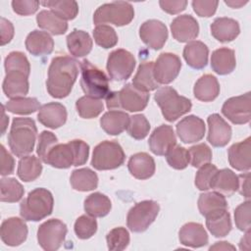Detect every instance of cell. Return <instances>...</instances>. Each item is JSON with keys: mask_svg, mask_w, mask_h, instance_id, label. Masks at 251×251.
I'll list each match as a JSON object with an SVG mask.
<instances>
[{"mask_svg": "<svg viewBox=\"0 0 251 251\" xmlns=\"http://www.w3.org/2000/svg\"><path fill=\"white\" fill-rule=\"evenodd\" d=\"M78 62L69 56H58L52 59L48 69L46 87L54 98L67 97L78 75Z\"/></svg>", "mask_w": 251, "mask_h": 251, "instance_id": "obj_1", "label": "cell"}, {"mask_svg": "<svg viewBox=\"0 0 251 251\" xmlns=\"http://www.w3.org/2000/svg\"><path fill=\"white\" fill-rule=\"evenodd\" d=\"M6 75L2 88L9 98L24 97L29 89L28 75L30 65L26 56L19 51L11 52L4 62Z\"/></svg>", "mask_w": 251, "mask_h": 251, "instance_id": "obj_2", "label": "cell"}, {"mask_svg": "<svg viewBox=\"0 0 251 251\" xmlns=\"http://www.w3.org/2000/svg\"><path fill=\"white\" fill-rule=\"evenodd\" d=\"M89 146L80 139H75L68 143H57L48 152L46 164L58 168L68 169L71 166L84 165L88 159Z\"/></svg>", "mask_w": 251, "mask_h": 251, "instance_id": "obj_3", "label": "cell"}, {"mask_svg": "<svg viewBox=\"0 0 251 251\" xmlns=\"http://www.w3.org/2000/svg\"><path fill=\"white\" fill-rule=\"evenodd\" d=\"M37 136L35 122L30 118H15L13 120L8 143L17 157H24L32 152Z\"/></svg>", "mask_w": 251, "mask_h": 251, "instance_id": "obj_4", "label": "cell"}, {"mask_svg": "<svg viewBox=\"0 0 251 251\" xmlns=\"http://www.w3.org/2000/svg\"><path fill=\"white\" fill-rule=\"evenodd\" d=\"M54 206L52 193L42 187L31 190L21 202L20 214L25 221L38 222L51 215Z\"/></svg>", "mask_w": 251, "mask_h": 251, "instance_id": "obj_5", "label": "cell"}, {"mask_svg": "<svg viewBox=\"0 0 251 251\" xmlns=\"http://www.w3.org/2000/svg\"><path fill=\"white\" fill-rule=\"evenodd\" d=\"M105 99L108 109H124L129 112H138L146 108L149 94L148 92L138 90L131 83H126L120 91H110Z\"/></svg>", "mask_w": 251, "mask_h": 251, "instance_id": "obj_6", "label": "cell"}, {"mask_svg": "<svg viewBox=\"0 0 251 251\" xmlns=\"http://www.w3.org/2000/svg\"><path fill=\"white\" fill-rule=\"evenodd\" d=\"M154 99L168 122H175L188 113L192 107V103L188 98L178 95L176 90L170 86L159 88L155 93Z\"/></svg>", "mask_w": 251, "mask_h": 251, "instance_id": "obj_7", "label": "cell"}, {"mask_svg": "<svg viewBox=\"0 0 251 251\" xmlns=\"http://www.w3.org/2000/svg\"><path fill=\"white\" fill-rule=\"evenodd\" d=\"M81 78L80 86L83 92L90 97L96 99L106 98L110 93L109 78L105 73L91 64L88 60L80 62Z\"/></svg>", "mask_w": 251, "mask_h": 251, "instance_id": "obj_8", "label": "cell"}, {"mask_svg": "<svg viewBox=\"0 0 251 251\" xmlns=\"http://www.w3.org/2000/svg\"><path fill=\"white\" fill-rule=\"evenodd\" d=\"M134 18V9L132 5L125 1H116L101 5L93 15L95 25L105 23L113 24L117 26L128 25Z\"/></svg>", "mask_w": 251, "mask_h": 251, "instance_id": "obj_9", "label": "cell"}, {"mask_svg": "<svg viewBox=\"0 0 251 251\" xmlns=\"http://www.w3.org/2000/svg\"><path fill=\"white\" fill-rule=\"evenodd\" d=\"M125 158V152L118 142L105 140L95 146L91 166L99 171L114 170L124 164Z\"/></svg>", "mask_w": 251, "mask_h": 251, "instance_id": "obj_10", "label": "cell"}, {"mask_svg": "<svg viewBox=\"0 0 251 251\" xmlns=\"http://www.w3.org/2000/svg\"><path fill=\"white\" fill-rule=\"evenodd\" d=\"M160 206L156 201L144 200L136 203L127 213V227L133 232L145 231L155 221Z\"/></svg>", "mask_w": 251, "mask_h": 251, "instance_id": "obj_11", "label": "cell"}, {"mask_svg": "<svg viewBox=\"0 0 251 251\" xmlns=\"http://www.w3.org/2000/svg\"><path fill=\"white\" fill-rule=\"evenodd\" d=\"M67 226L58 219H51L41 224L37 230V241L42 249L55 251L59 249L67 235Z\"/></svg>", "mask_w": 251, "mask_h": 251, "instance_id": "obj_12", "label": "cell"}, {"mask_svg": "<svg viewBox=\"0 0 251 251\" xmlns=\"http://www.w3.org/2000/svg\"><path fill=\"white\" fill-rule=\"evenodd\" d=\"M135 67L133 55L125 50L117 49L110 53L107 60V71L111 79L123 81L127 79Z\"/></svg>", "mask_w": 251, "mask_h": 251, "instance_id": "obj_13", "label": "cell"}, {"mask_svg": "<svg viewBox=\"0 0 251 251\" xmlns=\"http://www.w3.org/2000/svg\"><path fill=\"white\" fill-rule=\"evenodd\" d=\"M251 95L247 92L243 95L228 98L222 107V113L234 125L247 124L250 121Z\"/></svg>", "mask_w": 251, "mask_h": 251, "instance_id": "obj_14", "label": "cell"}, {"mask_svg": "<svg viewBox=\"0 0 251 251\" xmlns=\"http://www.w3.org/2000/svg\"><path fill=\"white\" fill-rule=\"evenodd\" d=\"M180 69L181 62L176 54L162 53L154 62V77L159 84H168L176 78Z\"/></svg>", "mask_w": 251, "mask_h": 251, "instance_id": "obj_15", "label": "cell"}, {"mask_svg": "<svg viewBox=\"0 0 251 251\" xmlns=\"http://www.w3.org/2000/svg\"><path fill=\"white\" fill-rule=\"evenodd\" d=\"M141 40L151 49H161L168 39V29L164 23L158 20H148L139 28Z\"/></svg>", "mask_w": 251, "mask_h": 251, "instance_id": "obj_16", "label": "cell"}, {"mask_svg": "<svg viewBox=\"0 0 251 251\" xmlns=\"http://www.w3.org/2000/svg\"><path fill=\"white\" fill-rule=\"evenodd\" d=\"M148 144L150 150L159 156H166V154L176 145V137L171 126L161 125L156 127L151 133Z\"/></svg>", "mask_w": 251, "mask_h": 251, "instance_id": "obj_17", "label": "cell"}, {"mask_svg": "<svg viewBox=\"0 0 251 251\" xmlns=\"http://www.w3.org/2000/svg\"><path fill=\"white\" fill-rule=\"evenodd\" d=\"M27 226L24 220L12 217L1 225V239L8 246H19L27 237Z\"/></svg>", "mask_w": 251, "mask_h": 251, "instance_id": "obj_18", "label": "cell"}, {"mask_svg": "<svg viewBox=\"0 0 251 251\" xmlns=\"http://www.w3.org/2000/svg\"><path fill=\"white\" fill-rule=\"evenodd\" d=\"M176 133L183 143L197 142L205 134L204 121L194 115L187 116L176 125Z\"/></svg>", "mask_w": 251, "mask_h": 251, "instance_id": "obj_19", "label": "cell"}, {"mask_svg": "<svg viewBox=\"0 0 251 251\" xmlns=\"http://www.w3.org/2000/svg\"><path fill=\"white\" fill-rule=\"evenodd\" d=\"M208 136L207 139L215 147L226 146L231 137L230 126L219 115L212 114L208 117Z\"/></svg>", "mask_w": 251, "mask_h": 251, "instance_id": "obj_20", "label": "cell"}, {"mask_svg": "<svg viewBox=\"0 0 251 251\" xmlns=\"http://www.w3.org/2000/svg\"><path fill=\"white\" fill-rule=\"evenodd\" d=\"M173 37L178 42H188L199 34V25L190 15H180L171 24Z\"/></svg>", "mask_w": 251, "mask_h": 251, "instance_id": "obj_21", "label": "cell"}, {"mask_svg": "<svg viewBox=\"0 0 251 251\" xmlns=\"http://www.w3.org/2000/svg\"><path fill=\"white\" fill-rule=\"evenodd\" d=\"M68 118L66 107L58 102H51L40 107L37 119L40 124L55 129L65 125Z\"/></svg>", "mask_w": 251, "mask_h": 251, "instance_id": "obj_22", "label": "cell"}, {"mask_svg": "<svg viewBox=\"0 0 251 251\" xmlns=\"http://www.w3.org/2000/svg\"><path fill=\"white\" fill-rule=\"evenodd\" d=\"M251 137L232 144L227 151L229 165L241 172H248L251 168Z\"/></svg>", "mask_w": 251, "mask_h": 251, "instance_id": "obj_23", "label": "cell"}, {"mask_svg": "<svg viewBox=\"0 0 251 251\" xmlns=\"http://www.w3.org/2000/svg\"><path fill=\"white\" fill-rule=\"evenodd\" d=\"M178 238L182 245L192 248L202 247L208 244L209 238L204 226L198 223H187L178 232Z\"/></svg>", "mask_w": 251, "mask_h": 251, "instance_id": "obj_24", "label": "cell"}, {"mask_svg": "<svg viewBox=\"0 0 251 251\" xmlns=\"http://www.w3.org/2000/svg\"><path fill=\"white\" fill-rule=\"evenodd\" d=\"M198 209L200 214L207 219L226 211L227 203L226 197L217 191L205 192L199 196Z\"/></svg>", "mask_w": 251, "mask_h": 251, "instance_id": "obj_25", "label": "cell"}, {"mask_svg": "<svg viewBox=\"0 0 251 251\" xmlns=\"http://www.w3.org/2000/svg\"><path fill=\"white\" fill-rule=\"evenodd\" d=\"M25 48L33 56H45L52 53L54 40L46 31L34 29L25 38Z\"/></svg>", "mask_w": 251, "mask_h": 251, "instance_id": "obj_26", "label": "cell"}, {"mask_svg": "<svg viewBox=\"0 0 251 251\" xmlns=\"http://www.w3.org/2000/svg\"><path fill=\"white\" fill-rule=\"evenodd\" d=\"M127 168L131 176L137 179H147L155 173V161L145 152L132 155L127 163Z\"/></svg>", "mask_w": 251, "mask_h": 251, "instance_id": "obj_27", "label": "cell"}, {"mask_svg": "<svg viewBox=\"0 0 251 251\" xmlns=\"http://www.w3.org/2000/svg\"><path fill=\"white\" fill-rule=\"evenodd\" d=\"M212 35L220 42H229L234 40L239 32L240 27L237 21L230 18H217L211 25Z\"/></svg>", "mask_w": 251, "mask_h": 251, "instance_id": "obj_28", "label": "cell"}, {"mask_svg": "<svg viewBox=\"0 0 251 251\" xmlns=\"http://www.w3.org/2000/svg\"><path fill=\"white\" fill-rule=\"evenodd\" d=\"M208 55L207 45L198 40L188 42L183 49V58L187 65L196 70H201L207 66Z\"/></svg>", "mask_w": 251, "mask_h": 251, "instance_id": "obj_29", "label": "cell"}, {"mask_svg": "<svg viewBox=\"0 0 251 251\" xmlns=\"http://www.w3.org/2000/svg\"><path fill=\"white\" fill-rule=\"evenodd\" d=\"M236 66L235 54L232 49L223 47L215 50L211 56L212 70L221 75L230 74Z\"/></svg>", "mask_w": 251, "mask_h": 251, "instance_id": "obj_30", "label": "cell"}, {"mask_svg": "<svg viewBox=\"0 0 251 251\" xmlns=\"http://www.w3.org/2000/svg\"><path fill=\"white\" fill-rule=\"evenodd\" d=\"M92 45L93 41L86 31L74 29L67 36L68 50L75 57L86 56L91 51Z\"/></svg>", "mask_w": 251, "mask_h": 251, "instance_id": "obj_31", "label": "cell"}, {"mask_svg": "<svg viewBox=\"0 0 251 251\" xmlns=\"http://www.w3.org/2000/svg\"><path fill=\"white\" fill-rule=\"evenodd\" d=\"M129 116L123 111L106 112L100 119V126L103 130L110 135H118L126 129Z\"/></svg>", "mask_w": 251, "mask_h": 251, "instance_id": "obj_32", "label": "cell"}, {"mask_svg": "<svg viewBox=\"0 0 251 251\" xmlns=\"http://www.w3.org/2000/svg\"><path fill=\"white\" fill-rule=\"evenodd\" d=\"M193 93L196 99L203 102L215 100L220 93V84L217 77L209 74L202 75L196 81Z\"/></svg>", "mask_w": 251, "mask_h": 251, "instance_id": "obj_33", "label": "cell"}, {"mask_svg": "<svg viewBox=\"0 0 251 251\" xmlns=\"http://www.w3.org/2000/svg\"><path fill=\"white\" fill-rule=\"evenodd\" d=\"M211 188L224 196H230L237 191L238 176L229 169L218 170L212 180Z\"/></svg>", "mask_w": 251, "mask_h": 251, "instance_id": "obj_34", "label": "cell"}, {"mask_svg": "<svg viewBox=\"0 0 251 251\" xmlns=\"http://www.w3.org/2000/svg\"><path fill=\"white\" fill-rule=\"evenodd\" d=\"M154 62H145L139 65L137 72L132 79V85L143 92H149L159 87L153 73Z\"/></svg>", "mask_w": 251, "mask_h": 251, "instance_id": "obj_35", "label": "cell"}, {"mask_svg": "<svg viewBox=\"0 0 251 251\" xmlns=\"http://www.w3.org/2000/svg\"><path fill=\"white\" fill-rule=\"evenodd\" d=\"M112 204L110 199L100 192L88 195L84 200L85 212L94 218H102L109 214Z\"/></svg>", "mask_w": 251, "mask_h": 251, "instance_id": "obj_36", "label": "cell"}, {"mask_svg": "<svg viewBox=\"0 0 251 251\" xmlns=\"http://www.w3.org/2000/svg\"><path fill=\"white\" fill-rule=\"evenodd\" d=\"M36 22L39 27L49 31L54 35L64 34L68 29L67 21L61 19L52 11L43 10L36 16Z\"/></svg>", "mask_w": 251, "mask_h": 251, "instance_id": "obj_37", "label": "cell"}, {"mask_svg": "<svg viewBox=\"0 0 251 251\" xmlns=\"http://www.w3.org/2000/svg\"><path fill=\"white\" fill-rule=\"evenodd\" d=\"M70 180L72 187L78 191L93 190L98 185L97 175L88 168H82L73 171Z\"/></svg>", "mask_w": 251, "mask_h": 251, "instance_id": "obj_38", "label": "cell"}, {"mask_svg": "<svg viewBox=\"0 0 251 251\" xmlns=\"http://www.w3.org/2000/svg\"><path fill=\"white\" fill-rule=\"evenodd\" d=\"M42 172V165L40 160L33 155L24 156L18 165V176L25 181H33L35 180Z\"/></svg>", "mask_w": 251, "mask_h": 251, "instance_id": "obj_39", "label": "cell"}, {"mask_svg": "<svg viewBox=\"0 0 251 251\" xmlns=\"http://www.w3.org/2000/svg\"><path fill=\"white\" fill-rule=\"evenodd\" d=\"M25 193L23 185L13 177H3L0 181V200L14 203L20 201Z\"/></svg>", "mask_w": 251, "mask_h": 251, "instance_id": "obj_40", "label": "cell"}, {"mask_svg": "<svg viewBox=\"0 0 251 251\" xmlns=\"http://www.w3.org/2000/svg\"><path fill=\"white\" fill-rule=\"evenodd\" d=\"M8 112L18 115H29L40 109L39 101L33 97H17L10 99L4 106Z\"/></svg>", "mask_w": 251, "mask_h": 251, "instance_id": "obj_41", "label": "cell"}, {"mask_svg": "<svg viewBox=\"0 0 251 251\" xmlns=\"http://www.w3.org/2000/svg\"><path fill=\"white\" fill-rule=\"evenodd\" d=\"M206 226L212 235L215 237H224L229 233L232 227L230 215L226 210L219 215L207 218Z\"/></svg>", "mask_w": 251, "mask_h": 251, "instance_id": "obj_42", "label": "cell"}, {"mask_svg": "<svg viewBox=\"0 0 251 251\" xmlns=\"http://www.w3.org/2000/svg\"><path fill=\"white\" fill-rule=\"evenodd\" d=\"M40 4L50 8V11L65 21L74 20L78 13V5L75 1H42Z\"/></svg>", "mask_w": 251, "mask_h": 251, "instance_id": "obj_43", "label": "cell"}, {"mask_svg": "<svg viewBox=\"0 0 251 251\" xmlns=\"http://www.w3.org/2000/svg\"><path fill=\"white\" fill-rule=\"evenodd\" d=\"M75 108L78 115L83 119H93L103 111V102L90 96H82L75 102Z\"/></svg>", "mask_w": 251, "mask_h": 251, "instance_id": "obj_44", "label": "cell"}, {"mask_svg": "<svg viewBox=\"0 0 251 251\" xmlns=\"http://www.w3.org/2000/svg\"><path fill=\"white\" fill-rule=\"evenodd\" d=\"M93 37L97 45L108 49L118 43V35L115 29L107 25H98L93 29Z\"/></svg>", "mask_w": 251, "mask_h": 251, "instance_id": "obj_45", "label": "cell"}, {"mask_svg": "<svg viewBox=\"0 0 251 251\" xmlns=\"http://www.w3.org/2000/svg\"><path fill=\"white\" fill-rule=\"evenodd\" d=\"M127 133L136 140L143 139L147 136L150 130V124L146 117L142 114H137L129 117Z\"/></svg>", "mask_w": 251, "mask_h": 251, "instance_id": "obj_46", "label": "cell"}, {"mask_svg": "<svg viewBox=\"0 0 251 251\" xmlns=\"http://www.w3.org/2000/svg\"><path fill=\"white\" fill-rule=\"evenodd\" d=\"M106 240L109 250L121 251L127 247L129 243V233L123 226L115 227L108 232Z\"/></svg>", "mask_w": 251, "mask_h": 251, "instance_id": "obj_47", "label": "cell"}, {"mask_svg": "<svg viewBox=\"0 0 251 251\" xmlns=\"http://www.w3.org/2000/svg\"><path fill=\"white\" fill-rule=\"evenodd\" d=\"M75 235L80 239H88L97 230V222L94 217L82 215L76 219L74 226Z\"/></svg>", "mask_w": 251, "mask_h": 251, "instance_id": "obj_48", "label": "cell"}, {"mask_svg": "<svg viewBox=\"0 0 251 251\" xmlns=\"http://www.w3.org/2000/svg\"><path fill=\"white\" fill-rule=\"evenodd\" d=\"M189 163L194 168H199L204 164L210 163L212 160V151L205 143L193 145L188 150Z\"/></svg>", "mask_w": 251, "mask_h": 251, "instance_id": "obj_49", "label": "cell"}, {"mask_svg": "<svg viewBox=\"0 0 251 251\" xmlns=\"http://www.w3.org/2000/svg\"><path fill=\"white\" fill-rule=\"evenodd\" d=\"M166 159L172 168L176 170H183L189 164L188 150L179 145H176L166 154Z\"/></svg>", "mask_w": 251, "mask_h": 251, "instance_id": "obj_50", "label": "cell"}, {"mask_svg": "<svg viewBox=\"0 0 251 251\" xmlns=\"http://www.w3.org/2000/svg\"><path fill=\"white\" fill-rule=\"evenodd\" d=\"M218 172V168L210 163L204 164L198 170L195 176V185L199 190L206 191L211 188L214 176Z\"/></svg>", "mask_w": 251, "mask_h": 251, "instance_id": "obj_51", "label": "cell"}, {"mask_svg": "<svg viewBox=\"0 0 251 251\" xmlns=\"http://www.w3.org/2000/svg\"><path fill=\"white\" fill-rule=\"evenodd\" d=\"M250 211L251 202L249 199L236 207L234 211V222L236 227L239 230H250Z\"/></svg>", "mask_w": 251, "mask_h": 251, "instance_id": "obj_52", "label": "cell"}, {"mask_svg": "<svg viewBox=\"0 0 251 251\" xmlns=\"http://www.w3.org/2000/svg\"><path fill=\"white\" fill-rule=\"evenodd\" d=\"M57 143H58V138L54 133H52L51 131L43 130L39 135L37 150H36V152L39 156V159L42 160L43 162H45L48 152Z\"/></svg>", "mask_w": 251, "mask_h": 251, "instance_id": "obj_53", "label": "cell"}, {"mask_svg": "<svg viewBox=\"0 0 251 251\" xmlns=\"http://www.w3.org/2000/svg\"><path fill=\"white\" fill-rule=\"evenodd\" d=\"M40 2L33 0H14L12 1L13 11L21 16H28L34 14L39 7Z\"/></svg>", "mask_w": 251, "mask_h": 251, "instance_id": "obj_54", "label": "cell"}, {"mask_svg": "<svg viewBox=\"0 0 251 251\" xmlns=\"http://www.w3.org/2000/svg\"><path fill=\"white\" fill-rule=\"evenodd\" d=\"M192 8L194 12L199 17H212L219 5L218 1H202V0H194L192 1Z\"/></svg>", "mask_w": 251, "mask_h": 251, "instance_id": "obj_55", "label": "cell"}, {"mask_svg": "<svg viewBox=\"0 0 251 251\" xmlns=\"http://www.w3.org/2000/svg\"><path fill=\"white\" fill-rule=\"evenodd\" d=\"M0 156H1V176H8L13 174L15 169V160L12 155L5 149L4 145L0 146Z\"/></svg>", "mask_w": 251, "mask_h": 251, "instance_id": "obj_56", "label": "cell"}, {"mask_svg": "<svg viewBox=\"0 0 251 251\" xmlns=\"http://www.w3.org/2000/svg\"><path fill=\"white\" fill-rule=\"evenodd\" d=\"M159 5L163 11L168 14L175 15L182 12L187 5V1L185 0H177V1H167L161 0L159 1Z\"/></svg>", "mask_w": 251, "mask_h": 251, "instance_id": "obj_57", "label": "cell"}, {"mask_svg": "<svg viewBox=\"0 0 251 251\" xmlns=\"http://www.w3.org/2000/svg\"><path fill=\"white\" fill-rule=\"evenodd\" d=\"M14 36V26L10 21L1 18V45L9 43Z\"/></svg>", "mask_w": 251, "mask_h": 251, "instance_id": "obj_58", "label": "cell"}, {"mask_svg": "<svg viewBox=\"0 0 251 251\" xmlns=\"http://www.w3.org/2000/svg\"><path fill=\"white\" fill-rule=\"evenodd\" d=\"M237 190L245 198H250V174L248 172L238 176V188Z\"/></svg>", "mask_w": 251, "mask_h": 251, "instance_id": "obj_59", "label": "cell"}, {"mask_svg": "<svg viewBox=\"0 0 251 251\" xmlns=\"http://www.w3.org/2000/svg\"><path fill=\"white\" fill-rule=\"evenodd\" d=\"M228 249H231V250H234L235 247L230 245L228 242L226 241H221V242H217L215 245L211 246L210 247V250H228Z\"/></svg>", "mask_w": 251, "mask_h": 251, "instance_id": "obj_60", "label": "cell"}, {"mask_svg": "<svg viewBox=\"0 0 251 251\" xmlns=\"http://www.w3.org/2000/svg\"><path fill=\"white\" fill-rule=\"evenodd\" d=\"M225 3L229 6L230 8H240L248 3V1H242V0H226Z\"/></svg>", "mask_w": 251, "mask_h": 251, "instance_id": "obj_61", "label": "cell"}, {"mask_svg": "<svg viewBox=\"0 0 251 251\" xmlns=\"http://www.w3.org/2000/svg\"><path fill=\"white\" fill-rule=\"evenodd\" d=\"M2 108V119H1V126H2V130H1V134L3 135L6 131V128H7V126H8V123H9V118L6 116L5 114V107L2 105L1 106Z\"/></svg>", "mask_w": 251, "mask_h": 251, "instance_id": "obj_62", "label": "cell"}]
</instances>
